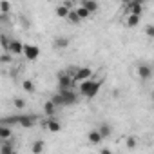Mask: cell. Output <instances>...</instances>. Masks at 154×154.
Here are the masks:
<instances>
[{"instance_id": "obj_29", "label": "cell", "mask_w": 154, "mask_h": 154, "mask_svg": "<svg viewBox=\"0 0 154 154\" xmlns=\"http://www.w3.org/2000/svg\"><path fill=\"white\" fill-rule=\"evenodd\" d=\"M9 62H11V53L6 51L2 56H0V63H9Z\"/></svg>"}, {"instance_id": "obj_9", "label": "cell", "mask_w": 154, "mask_h": 154, "mask_svg": "<svg viewBox=\"0 0 154 154\" xmlns=\"http://www.w3.org/2000/svg\"><path fill=\"white\" fill-rule=\"evenodd\" d=\"M35 122H36V118L35 116H27V114H24V116L18 118V125L24 127V129H31L35 125Z\"/></svg>"}, {"instance_id": "obj_32", "label": "cell", "mask_w": 154, "mask_h": 154, "mask_svg": "<svg viewBox=\"0 0 154 154\" xmlns=\"http://www.w3.org/2000/svg\"><path fill=\"white\" fill-rule=\"evenodd\" d=\"M150 98H152V100H154V91H152V93H150Z\"/></svg>"}, {"instance_id": "obj_8", "label": "cell", "mask_w": 154, "mask_h": 154, "mask_svg": "<svg viewBox=\"0 0 154 154\" xmlns=\"http://www.w3.org/2000/svg\"><path fill=\"white\" fill-rule=\"evenodd\" d=\"M42 127H44V129H47V131H51V132H58V131L62 129L60 122H58V120H54L53 116H51V120H45V122H42Z\"/></svg>"}, {"instance_id": "obj_20", "label": "cell", "mask_w": 154, "mask_h": 154, "mask_svg": "<svg viewBox=\"0 0 154 154\" xmlns=\"http://www.w3.org/2000/svg\"><path fill=\"white\" fill-rule=\"evenodd\" d=\"M13 136V132H11V129L8 127V125H0V140H9Z\"/></svg>"}, {"instance_id": "obj_4", "label": "cell", "mask_w": 154, "mask_h": 154, "mask_svg": "<svg viewBox=\"0 0 154 154\" xmlns=\"http://www.w3.org/2000/svg\"><path fill=\"white\" fill-rule=\"evenodd\" d=\"M136 72H138V76H140V80L147 82V80H150V76H152V67L147 65V63H140V65L136 67Z\"/></svg>"}, {"instance_id": "obj_3", "label": "cell", "mask_w": 154, "mask_h": 154, "mask_svg": "<svg viewBox=\"0 0 154 154\" xmlns=\"http://www.w3.org/2000/svg\"><path fill=\"white\" fill-rule=\"evenodd\" d=\"M38 54H40V47H38V45H33V44H26V45H24V56H26L29 62L36 60Z\"/></svg>"}, {"instance_id": "obj_12", "label": "cell", "mask_w": 154, "mask_h": 154, "mask_svg": "<svg viewBox=\"0 0 154 154\" xmlns=\"http://www.w3.org/2000/svg\"><path fill=\"white\" fill-rule=\"evenodd\" d=\"M72 8H69L67 4H62V6H56V9H54V13H56V17L58 18H67V15H69V11H71Z\"/></svg>"}, {"instance_id": "obj_14", "label": "cell", "mask_w": 154, "mask_h": 154, "mask_svg": "<svg viewBox=\"0 0 154 154\" xmlns=\"http://www.w3.org/2000/svg\"><path fill=\"white\" fill-rule=\"evenodd\" d=\"M87 140H89V143L96 145V143H100V141L103 140V136H102V134H100V131L96 129V131H91V132L87 134Z\"/></svg>"}, {"instance_id": "obj_28", "label": "cell", "mask_w": 154, "mask_h": 154, "mask_svg": "<svg viewBox=\"0 0 154 154\" xmlns=\"http://www.w3.org/2000/svg\"><path fill=\"white\" fill-rule=\"evenodd\" d=\"M145 35L149 38H154V24H147L145 26Z\"/></svg>"}, {"instance_id": "obj_2", "label": "cell", "mask_w": 154, "mask_h": 154, "mask_svg": "<svg viewBox=\"0 0 154 154\" xmlns=\"http://www.w3.org/2000/svg\"><path fill=\"white\" fill-rule=\"evenodd\" d=\"M56 80H58V89H74V80H72V76L67 71L58 72Z\"/></svg>"}, {"instance_id": "obj_6", "label": "cell", "mask_w": 154, "mask_h": 154, "mask_svg": "<svg viewBox=\"0 0 154 154\" xmlns=\"http://www.w3.org/2000/svg\"><path fill=\"white\" fill-rule=\"evenodd\" d=\"M58 91L62 93V96L65 100V105H72V103L78 102V96H76L74 89H58Z\"/></svg>"}, {"instance_id": "obj_22", "label": "cell", "mask_w": 154, "mask_h": 154, "mask_svg": "<svg viewBox=\"0 0 154 154\" xmlns=\"http://www.w3.org/2000/svg\"><path fill=\"white\" fill-rule=\"evenodd\" d=\"M76 13L80 15V18H82V20H85V18H89V17L93 15V13H91V11H89L87 8H84V6H80V8H76Z\"/></svg>"}, {"instance_id": "obj_31", "label": "cell", "mask_w": 154, "mask_h": 154, "mask_svg": "<svg viewBox=\"0 0 154 154\" xmlns=\"http://www.w3.org/2000/svg\"><path fill=\"white\" fill-rule=\"evenodd\" d=\"M138 4H145V2H149V0H136Z\"/></svg>"}, {"instance_id": "obj_21", "label": "cell", "mask_w": 154, "mask_h": 154, "mask_svg": "<svg viewBox=\"0 0 154 154\" xmlns=\"http://www.w3.org/2000/svg\"><path fill=\"white\" fill-rule=\"evenodd\" d=\"M45 149V143H44V140H38V141H35L33 143V147H31V152L33 154H38V152H42Z\"/></svg>"}, {"instance_id": "obj_30", "label": "cell", "mask_w": 154, "mask_h": 154, "mask_svg": "<svg viewBox=\"0 0 154 154\" xmlns=\"http://www.w3.org/2000/svg\"><path fill=\"white\" fill-rule=\"evenodd\" d=\"M136 143H138V141H136V138H132V136H131V138H127V141H125L127 149H136Z\"/></svg>"}, {"instance_id": "obj_26", "label": "cell", "mask_w": 154, "mask_h": 154, "mask_svg": "<svg viewBox=\"0 0 154 154\" xmlns=\"http://www.w3.org/2000/svg\"><path fill=\"white\" fill-rule=\"evenodd\" d=\"M0 11H2V15H8L11 11V4L8 0H2V2H0Z\"/></svg>"}, {"instance_id": "obj_7", "label": "cell", "mask_w": 154, "mask_h": 154, "mask_svg": "<svg viewBox=\"0 0 154 154\" xmlns=\"http://www.w3.org/2000/svg\"><path fill=\"white\" fill-rule=\"evenodd\" d=\"M143 11H145V6L138 4L136 0H132L129 6H125V13L127 15H143Z\"/></svg>"}, {"instance_id": "obj_5", "label": "cell", "mask_w": 154, "mask_h": 154, "mask_svg": "<svg viewBox=\"0 0 154 154\" xmlns=\"http://www.w3.org/2000/svg\"><path fill=\"white\" fill-rule=\"evenodd\" d=\"M91 76H93L91 67H78L76 74L72 76V80H74V82H84V80H89Z\"/></svg>"}, {"instance_id": "obj_18", "label": "cell", "mask_w": 154, "mask_h": 154, "mask_svg": "<svg viewBox=\"0 0 154 154\" xmlns=\"http://www.w3.org/2000/svg\"><path fill=\"white\" fill-rule=\"evenodd\" d=\"M67 20H69L71 24H74V26H80V22H82V18H80V15H78V13H76V9H71V11H69Z\"/></svg>"}, {"instance_id": "obj_11", "label": "cell", "mask_w": 154, "mask_h": 154, "mask_svg": "<svg viewBox=\"0 0 154 154\" xmlns=\"http://www.w3.org/2000/svg\"><path fill=\"white\" fill-rule=\"evenodd\" d=\"M56 111H58V105L53 102V100H47L45 103H44V112L51 118V116H54L56 114Z\"/></svg>"}, {"instance_id": "obj_27", "label": "cell", "mask_w": 154, "mask_h": 154, "mask_svg": "<svg viewBox=\"0 0 154 154\" xmlns=\"http://www.w3.org/2000/svg\"><path fill=\"white\" fill-rule=\"evenodd\" d=\"M13 105H15V109H18V111H22V109H26V100H22V98H15V102H13Z\"/></svg>"}, {"instance_id": "obj_13", "label": "cell", "mask_w": 154, "mask_h": 154, "mask_svg": "<svg viewBox=\"0 0 154 154\" xmlns=\"http://www.w3.org/2000/svg\"><path fill=\"white\" fill-rule=\"evenodd\" d=\"M82 6H84V8H87V9H89L93 15H94V13L100 9V6H98V0H82Z\"/></svg>"}, {"instance_id": "obj_24", "label": "cell", "mask_w": 154, "mask_h": 154, "mask_svg": "<svg viewBox=\"0 0 154 154\" xmlns=\"http://www.w3.org/2000/svg\"><path fill=\"white\" fill-rule=\"evenodd\" d=\"M22 89H24L26 93H35V82H33V80L22 82Z\"/></svg>"}, {"instance_id": "obj_25", "label": "cell", "mask_w": 154, "mask_h": 154, "mask_svg": "<svg viewBox=\"0 0 154 154\" xmlns=\"http://www.w3.org/2000/svg\"><path fill=\"white\" fill-rule=\"evenodd\" d=\"M0 44H2V49H4V51H9V45H11V40H9V36L2 35V36H0Z\"/></svg>"}, {"instance_id": "obj_10", "label": "cell", "mask_w": 154, "mask_h": 154, "mask_svg": "<svg viewBox=\"0 0 154 154\" xmlns=\"http://www.w3.org/2000/svg\"><path fill=\"white\" fill-rule=\"evenodd\" d=\"M9 53L11 54H24V44L20 40H11V45H9Z\"/></svg>"}, {"instance_id": "obj_23", "label": "cell", "mask_w": 154, "mask_h": 154, "mask_svg": "<svg viewBox=\"0 0 154 154\" xmlns=\"http://www.w3.org/2000/svg\"><path fill=\"white\" fill-rule=\"evenodd\" d=\"M51 100H53L58 107H63V105H65V100H63V96H62V93H60V91H58L56 94H53V96H51Z\"/></svg>"}, {"instance_id": "obj_19", "label": "cell", "mask_w": 154, "mask_h": 154, "mask_svg": "<svg viewBox=\"0 0 154 154\" xmlns=\"http://www.w3.org/2000/svg\"><path fill=\"white\" fill-rule=\"evenodd\" d=\"M98 131H100V134L103 136V140H105V138H109V136L112 134V127H111L109 123H100Z\"/></svg>"}, {"instance_id": "obj_17", "label": "cell", "mask_w": 154, "mask_h": 154, "mask_svg": "<svg viewBox=\"0 0 154 154\" xmlns=\"http://www.w3.org/2000/svg\"><path fill=\"white\" fill-rule=\"evenodd\" d=\"M140 18H141V15H127L125 26H127V27H136V26L140 24Z\"/></svg>"}, {"instance_id": "obj_16", "label": "cell", "mask_w": 154, "mask_h": 154, "mask_svg": "<svg viewBox=\"0 0 154 154\" xmlns=\"http://www.w3.org/2000/svg\"><path fill=\"white\" fill-rule=\"evenodd\" d=\"M67 45H69V38H65V36H58L53 42V47L54 49H65Z\"/></svg>"}, {"instance_id": "obj_1", "label": "cell", "mask_w": 154, "mask_h": 154, "mask_svg": "<svg viewBox=\"0 0 154 154\" xmlns=\"http://www.w3.org/2000/svg\"><path fill=\"white\" fill-rule=\"evenodd\" d=\"M100 87H102V80H84L82 84H80V94L82 96H85V98H94L96 94H98V91H100Z\"/></svg>"}, {"instance_id": "obj_15", "label": "cell", "mask_w": 154, "mask_h": 154, "mask_svg": "<svg viewBox=\"0 0 154 154\" xmlns=\"http://www.w3.org/2000/svg\"><path fill=\"white\" fill-rule=\"evenodd\" d=\"M0 154H15V147L9 143V140H2V145H0Z\"/></svg>"}]
</instances>
